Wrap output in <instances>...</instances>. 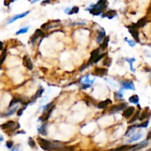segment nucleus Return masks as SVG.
Wrapping results in <instances>:
<instances>
[{"instance_id":"nucleus-7","label":"nucleus","mask_w":151,"mask_h":151,"mask_svg":"<svg viewBox=\"0 0 151 151\" xmlns=\"http://www.w3.org/2000/svg\"><path fill=\"white\" fill-rule=\"evenodd\" d=\"M135 112V108L134 106L127 107L122 113V116L125 118H130L134 114Z\"/></svg>"},{"instance_id":"nucleus-47","label":"nucleus","mask_w":151,"mask_h":151,"mask_svg":"<svg viewBox=\"0 0 151 151\" xmlns=\"http://www.w3.org/2000/svg\"><path fill=\"white\" fill-rule=\"evenodd\" d=\"M147 151H151V148L150 149H149V150H147Z\"/></svg>"},{"instance_id":"nucleus-14","label":"nucleus","mask_w":151,"mask_h":151,"mask_svg":"<svg viewBox=\"0 0 151 151\" xmlns=\"http://www.w3.org/2000/svg\"><path fill=\"white\" fill-rule=\"evenodd\" d=\"M147 18H146V17H144V18H141L139 19L137 22L136 23V24H133L132 25L135 28H136V29H139V28L141 27H143L146 24H147Z\"/></svg>"},{"instance_id":"nucleus-24","label":"nucleus","mask_w":151,"mask_h":151,"mask_svg":"<svg viewBox=\"0 0 151 151\" xmlns=\"http://www.w3.org/2000/svg\"><path fill=\"white\" fill-rule=\"evenodd\" d=\"M46 125H47V123L45 122L43 125H41L39 127V128L38 129L39 133L40 134L43 135V136H46L47 135V132H46Z\"/></svg>"},{"instance_id":"nucleus-28","label":"nucleus","mask_w":151,"mask_h":151,"mask_svg":"<svg viewBox=\"0 0 151 151\" xmlns=\"http://www.w3.org/2000/svg\"><path fill=\"white\" fill-rule=\"evenodd\" d=\"M125 61H126L127 62H128L131 72H135L134 69V67H133V63L136 61V59L134 58H125Z\"/></svg>"},{"instance_id":"nucleus-18","label":"nucleus","mask_w":151,"mask_h":151,"mask_svg":"<svg viewBox=\"0 0 151 151\" xmlns=\"http://www.w3.org/2000/svg\"><path fill=\"white\" fill-rule=\"evenodd\" d=\"M112 104V101L111 100H110V99H106V100H103L100 102H99V104H98V108H100V109H103V108H106V107H108L109 105H111Z\"/></svg>"},{"instance_id":"nucleus-41","label":"nucleus","mask_w":151,"mask_h":151,"mask_svg":"<svg viewBox=\"0 0 151 151\" xmlns=\"http://www.w3.org/2000/svg\"><path fill=\"white\" fill-rule=\"evenodd\" d=\"M50 2H51V0H44V1L41 2V5H45L50 4Z\"/></svg>"},{"instance_id":"nucleus-37","label":"nucleus","mask_w":151,"mask_h":151,"mask_svg":"<svg viewBox=\"0 0 151 151\" xmlns=\"http://www.w3.org/2000/svg\"><path fill=\"white\" fill-rule=\"evenodd\" d=\"M106 55V53H105V52H104V53H102V54H100L99 55L97 56V58H96L95 61V63H97V62L99 61L100 60H101L103 57H105Z\"/></svg>"},{"instance_id":"nucleus-13","label":"nucleus","mask_w":151,"mask_h":151,"mask_svg":"<svg viewBox=\"0 0 151 151\" xmlns=\"http://www.w3.org/2000/svg\"><path fill=\"white\" fill-rule=\"evenodd\" d=\"M151 115V112L149 111V108H145V109L141 113V114L139 115V119L141 121H143L146 119L147 118L150 117Z\"/></svg>"},{"instance_id":"nucleus-30","label":"nucleus","mask_w":151,"mask_h":151,"mask_svg":"<svg viewBox=\"0 0 151 151\" xmlns=\"http://www.w3.org/2000/svg\"><path fill=\"white\" fill-rule=\"evenodd\" d=\"M132 147H133V146H131V147H129L128 145L121 146V147H118V148H116V149H114V150H112L111 151H124L125 150H126V149L132 148Z\"/></svg>"},{"instance_id":"nucleus-1","label":"nucleus","mask_w":151,"mask_h":151,"mask_svg":"<svg viewBox=\"0 0 151 151\" xmlns=\"http://www.w3.org/2000/svg\"><path fill=\"white\" fill-rule=\"evenodd\" d=\"M108 7V0H99L95 5L90 6L86 11H89L93 16H100Z\"/></svg>"},{"instance_id":"nucleus-12","label":"nucleus","mask_w":151,"mask_h":151,"mask_svg":"<svg viewBox=\"0 0 151 151\" xmlns=\"http://www.w3.org/2000/svg\"><path fill=\"white\" fill-rule=\"evenodd\" d=\"M23 64L25 67L27 68L29 70H32L33 68V65L31 59L27 55L24 56L23 58Z\"/></svg>"},{"instance_id":"nucleus-3","label":"nucleus","mask_w":151,"mask_h":151,"mask_svg":"<svg viewBox=\"0 0 151 151\" xmlns=\"http://www.w3.org/2000/svg\"><path fill=\"white\" fill-rule=\"evenodd\" d=\"M60 25H61V21L54 20V21L48 22H46L44 24H42L41 25V29L48 31V30H50L52 29L58 27H60Z\"/></svg>"},{"instance_id":"nucleus-45","label":"nucleus","mask_w":151,"mask_h":151,"mask_svg":"<svg viewBox=\"0 0 151 151\" xmlns=\"http://www.w3.org/2000/svg\"><path fill=\"white\" fill-rule=\"evenodd\" d=\"M39 1H40V0H33V1L31 2V3H32V4H34V3H35V2H39Z\"/></svg>"},{"instance_id":"nucleus-6","label":"nucleus","mask_w":151,"mask_h":151,"mask_svg":"<svg viewBox=\"0 0 151 151\" xmlns=\"http://www.w3.org/2000/svg\"><path fill=\"white\" fill-rule=\"evenodd\" d=\"M127 27L128 29L129 32L131 34V35L133 36V38H134L137 42H139V34L138 29L135 28L133 25L128 26Z\"/></svg>"},{"instance_id":"nucleus-39","label":"nucleus","mask_w":151,"mask_h":151,"mask_svg":"<svg viewBox=\"0 0 151 151\" xmlns=\"http://www.w3.org/2000/svg\"><path fill=\"white\" fill-rule=\"evenodd\" d=\"M6 146H7V148H9V149H11L12 147L13 146V141H7V142H6Z\"/></svg>"},{"instance_id":"nucleus-40","label":"nucleus","mask_w":151,"mask_h":151,"mask_svg":"<svg viewBox=\"0 0 151 151\" xmlns=\"http://www.w3.org/2000/svg\"><path fill=\"white\" fill-rule=\"evenodd\" d=\"M26 108V107H24V108H21V109H19L18 111H17V115L18 116V117H20V116H22L23 114V112H24V110Z\"/></svg>"},{"instance_id":"nucleus-23","label":"nucleus","mask_w":151,"mask_h":151,"mask_svg":"<svg viewBox=\"0 0 151 151\" xmlns=\"http://www.w3.org/2000/svg\"><path fill=\"white\" fill-rule=\"evenodd\" d=\"M79 12V7L77 6H74L72 8H67L66 9L65 13H67L69 15H72L74 13H78Z\"/></svg>"},{"instance_id":"nucleus-42","label":"nucleus","mask_w":151,"mask_h":151,"mask_svg":"<svg viewBox=\"0 0 151 151\" xmlns=\"http://www.w3.org/2000/svg\"><path fill=\"white\" fill-rule=\"evenodd\" d=\"M151 139V130L148 133V134H147V140H149Z\"/></svg>"},{"instance_id":"nucleus-43","label":"nucleus","mask_w":151,"mask_h":151,"mask_svg":"<svg viewBox=\"0 0 151 151\" xmlns=\"http://www.w3.org/2000/svg\"><path fill=\"white\" fill-rule=\"evenodd\" d=\"M105 80H106V81H107V82H108V83H109L111 84V85H112V86H116V84L113 83H112V82H111V81H110V80H109L108 79H105Z\"/></svg>"},{"instance_id":"nucleus-19","label":"nucleus","mask_w":151,"mask_h":151,"mask_svg":"<svg viewBox=\"0 0 151 151\" xmlns=\"http://www.w3.org/2000/svg\"><path fill=\"white\" fill-rule=\"evenodd\" d=\"M117 15V13L116 11H114V10H111V11H107L106 13H104V14L102 15V18L107 17L108 18L111 19V18H114V17L116 16Z\"/></svg>"},{"instance_id":"nucleus-38","label":"nucleus","mask_w":151,"mask_h":151,"mask_svg":"<svg viewBox=\"0 0 151 151\" xmlns=\"http://www.w3.org/2000/svg\"><path fill=\"white\" fill-rule=\"evenodd\" d=\"M125 41H127L128 43V44L130 46H134L135 44H136V42L135 41H133V40H128L127 38H125Z\"/></svg>"},{"instance_id":"nucleus-5","label":"nucleus","mask_w":151,"mask_h":151,"mask_svg":"<svg viewBox=\"0 0 151 151\" xmlns=\"http://www.w3.org/2000/svg\"><path fill=\"white\" fill-rule=\"evenodd\" d=\"M127 106H128V105L125 102L120 103V104H118V105H114L111 108H110L109 111L111 112V113H116V112L120 111H124L127 108Z\"/></svg>"},{"instance_id":"nucleus-10","label":"nucleus","mask_w":151,"mask_h":151,"mask_svg":"<svg viewBox=\"0 0 151 151\" xmlns=\"http://www.w3.org/2000/svg\"><path fill=\"white\" fill-rule=\"evenodd\" d=\"M121 85L123 89L135 90L134 84L132 80H123L121 82Z\"/></svg>"},{"instance_id":"nucleus-21","label":"nucleus","mask_w":151,"mask_h":151,"mask_svg":"<svg viewBox=\"0 0 151 151\" xmlns=\"http://www.w3.org/2000/svg\"><path fill=\"white\" fill-rule=\"evenodd\" d=\"M44 91V89L41 86L39 90L36 91V93H35V95L32 98V100H31V102H34L35 101L37 100V98H39V97H41V96L42 95V94H43V92Z\"/></svg>"},{"instance_id":"nucleus-8","label":"nucleus","mask_w":151,"mask_h":151,"mask_svg":"<svg viewBox=\"0 0 151 151\" xmlns=\"http://www.w3.org/2000/svg\"><path fill=\"white\" fill-rule=\"evenodd\" d=\"M108 74V69L105 68L96 67L94 71H93V74L95 76H100V77H103L106 75Z\"/></svg>"},{"instance_id":"nucleus-4","label":"nucleus","mask_w":151,"mask_h":151,"mask_svg":"<svg viewBox=\"0 0 151 151\" xmlns=\"http://www.w3.org/2000/svg\"><path fill=\"white\" fill-rule=\"evenodd\" d=\"M20 127L19 124L16 123L14 121H8L5 123L2 124L0 125V128L2 130H6V129H9L10 131L13 132L14 130H16L17 129H18V128Z\"/></svg>"},{"instance_id":"nucleus-9","label":"nucleus","mask_w":151,"mask_h":151,"mask_svg":"<svg viewBox=\"0 0 151 151\" xmlns=\"http://www.w3.org/2000/svg\"><path fill=\"white\" fill-rule=\"evenodd\" d=\"M44 33L41 30V29H37L35 32V33L33 34V35L31 37V39H30V42L32 44H34L37 39L40 38V37H44Z\"/></svg>"},{"instance_id":"nucleus-44","label":"nucleus","mask_w":151,"mask_h":151,"mask_svg":"<svg viewBox=\"0 0 151 151\" xmlns=\"http://www.w3.org/2000/svg\"><path fill=\"white\" fill-rule=\"evenodd\" d=\"M2 49H3V43L0 41V50H2Z\"/></svg>"},{"instance_id":"nucleus-25","label":"nucleus","mask_w":151,"mask_h":151,"mask_svg":"<svg viewBox=\"0 0 151 151\" xmlns=\"http://www.w3.org/2000/svg\"><path fill=\"white\" fill-rule=\"evenodd\" d=\"M128 100L130 103H133V104H135V105H138L139 102V96L136 95H132L131 97H129Z\"/></svg>"},{"instance_id":"nucleus-29","label":"nucleus","mask_w":151,"mask_h":151,"mask_svg":"<svg viewBox=\"0 0 151 151\" xmlns=\"http://www.w3.org/2000/svg\"><path fill=\"white\" fill-rule=\"evenodd\" d=\"M111 63H112L111 58H110L109 57H108V56H107L106 58H105V59H104V61H103L102 64H103V66H106V67H110V66L111 65Z\"/></svg>"},{"instance_id":"nucleus-32","label":"nucleus","mask_w":151,"mask_h":151,"mask_svg":"<svg viewBox=\"0 0 151 151\" xmlns=\"http://www.w3.org/2000/svg\"><path fill=\"white\" fill-rule=\"evenodd\" d=\"M28 145L30 146V147H32V148L35 147V140H34L32 137H30V138H29V139H28Z\"/></svg>"},{"instance_id":"nucleus-26","label":"nucleus","mask_w":151,"mask_h":151,"mask_svg":"<svg viewBox=\"0 0 151 151\" xmlns=\"http://www.w3.org/2000/svg\"><path fill=\"white\" fill-rule=\"evenodd\" d=\"M142 136V134H141V133H136V134H133V136H131V138H130V139L129 141V142H133V141H137V140H139Z\"/></svg>"},{"instance_id":"nucleus-15","label":"nucleus","mask_w":151,"mask_h":151,"mask_svg":"<svg viewBox=\"0 0 151 151\" xmlns=\"http://www.w3.org/2000/svg\"><path fill=\"white\" fill-rule=\"evenodd\" d=\"M28 13H30V11H28L26 12H24L22 13H21V14H18V15H16L15 16L12 17L7 22V24H11V23H13V22H15V21H16L17 19H18V18H24V17H25L27 15Z\"/></svg>"},{"instance_id":"nucleus-34","label":"nucleus","mask_w":151,"mask_h":151,"mask_svg":"<svg viewBox=\"0 0 151 151\" xmlns=\"http://www.w3.org/2000/svg\"><path fill=\"white\" fill-rule=\"evenodd\" d=\"M148 124H149V120H147L139 125H137V128H147L148 126Z\"/></svg>"},{"instance_id":"nucleus-16","label":"nucleus","mask_w":151,"mask_h":151,"mask_svg":"<svg viewBox=\"0 0 151 151\" xmlns=\"http://www.w3.org/2000/svg\"><path fill=\"white\" fill-rule=\"evenodd\" d=\"M106 37V31L104 30V29L102 28V31H100L99 33L97 35V42L98 44H101L103 40L105 39V38Z\"/></svg>"},{"instance_id":"nucleus-22","label":"nucleus","mask_w":151,"mask_h":151,"mask_svg":"<svg viewBox=\"0 0 151 151\" xmlns=\"http://www.w3.org/2000/svg\"><path fill=\"white\" fill-rule=\"evenodd\" d=\"M140 113H141V111L140 110H138V111H136V112L135 113V114H134L130 119H129L128 121V124H133L137 120V119H139V115H140Z\"/></svg>"},{"instance_id":"nucleus-46","label":"nucleus","mask_w":151,"mask_h":151,"mask_svg":"<svg viewBox=\"0 0 151 151\" xmlns=\"http://www.w3.org/2000/svg\"><path fill=\"white\" fill-rule=\"evenodd\" d=\"M147 11H148V12H151V6H150V7H149V8H148V10H147Z\"/></svg>"},{"instance_id":"nucleus-31","label":"nucleus","mask_w":151,"mask_h":151,"mask_svg":"<svg viewBox=\"0 0 151 151\" xmlns=\"http://www.w3.org/2000/svg\"><path fill=\"white\" fill-rule=\"evenodd\" d=\"M17 108H18V106H16L15 108H12L11 110H10V111H8L7 112L6 114H4V116H11V115H13L15 112H16V111L17 110Z\"/></svg>"},{"instance_id":"nucleus-36","label":"nucleus","mask_w":151,"mask_h":151,"mask_svg":"<svg viewBox=\"0 0 151 151\" xmlns=\"http://www.w3.org/2000/svg\"><path fill=\"white\" fill-rule=\"evenodd\" d=\"M6 56H7V50L5 49L3 52H2V55L0 57V61L2 62H4L5 61V60L6 58Z\"/></svg>"},{"instance_id":"nucleus-27","label":"nucleus","mask_w":151,"mask_h":151,"mask_svg":"<svg viewBox=\"0 0 151 151\" xmlns=\"http://www.w3.org/2000/svg\"><path fill=\"white\" fill-rule=\"evenodd\" d=\"M23 99H21V98H18V97H13L12 99V100L10 102V105H9V108H11L13 106H14L15 104H16L18 102H22Z\"/></svg>"},{"instance_id":"nucleus-2","label":"nucleus","mask_w":151,"mask_h":151,"mask_svg":"<svg viewBox=\"0 0 151 151\" xmlns=\"http://www.w3.org/2000/svg\"><path fill=\"white\" fill-rule=\"evenodd\" d=\"M37 141H38V143H39L40 147L43 150L47 151L55 150V143H52V142H51L50 141L44 139H42V138H38Z\"/></svg>"},{"instance_id":"nucleus-11","label":"nucleus","mask_w":151,"mask_h":151,"mask_svg":"<svg viewBox=\"0 0 151 151\" xmlns=\"http://www.w3.org/2000/svg\"><path fill=\"white\" fill-rule=\"evenodd\" d=\"M100 50L99 48L92 51L91 53V56H90L89 60V61L87 62V63H89L90 65L92 64V63H95V61L96 60V58H97V56L100 55Z\"/></svg>"},{"instance_id":"nucleus-35","label":"nucleus","mask_w":151,"mask_h":151,"mask_svg":"<svg viewBox=\"0 0 151 151\" xmlns=\"http://www.w3.org/2000/svg\"><path fill=\"white\" fill-rule=\"evenodd\" d=\"M28 28L29 27H26L24 28H22V29H20L18 32H16V35H20V34H24L25 33H27L28 30Z\"/></svg>"},{"instance_id":"nucleus-33","label":"nucleus","mask_w":151,"mask_h":151,"mask_svg":"<svg viewBox=\"0 0 151 151\" xmlns=\"http://www.w3.org/2000/svg\"><path fill=\"white\" fill-rule=\"evenodd\" d=\"M122 97H123V95L121 93V91L114 93V98H115L116 100H122Z\"/></svg>"},{"instance_id":"nucleus-17","label":"nucleus","mask_w":151,"mask_h":151,"mask_svg":"<svg viewBox=\"0 0 151 151\" xmlns=\"http://www.w3.org/2000/svg\"><path fill=\"white\" fill-rule=\"evenodd\" d=\"M148 145V142H147V140H145L142 142H141L139 144H137L136 145H134L132 147V149L133 150H141L142 148H145V147Z\"/></svg>"},{"instance_id":"nucleus-20","label":"nucleus","mask_w":151,"mask_h":151,"mask_svg":"<svg viewBox=\"0 0 151 151\" xmlns=\"http://www.w3.org/2000/svg\"><path fill=\"white\" fill-rule=\"evenodd\" d=\"M108 42H109V36H107L105 38V39L103 40V41L101 43L100 46V51H105L106 49L107 48L108 46Z\"/></svg>"}]
</instances>
